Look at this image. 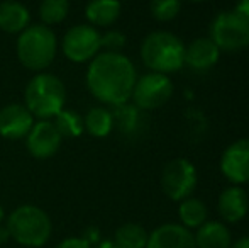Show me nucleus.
Here are the masks:
<instances>
[{"label": "nucleus", "instance_id": "f257e3e1", "mask_svg": "<svg viewBox=\"0 0 249 248\" xmlns=\"http://www.w3.org/2000/svg\"><path fill=\"white\" fill-rule=\"evenodd\" d=\"M138 73L125 55L104 51L99 53L87 70V87L102 104L122 106L132 95Z\"/></svg>", "mask_w": 249, "mask_h": 248}, {"label": "nucleus", "instance_id": "f03ea898", "mask_svg": "<svg viewBox=\"0 0 249 248\" xmlns=\"http://www.w3.org/2000/svg\"><path fill=\"white\" fill-rule=\"evenodd\" d=\"M5 228L10 240L27 248H39L51 238L53 223L44 209L34 204H22L9 214Z\"/></svg>", "mask_w": 249, "mask_h": 248}, {"label": "nucleus", "instance_id": "7ed1b4c3", "mask_svg": "<svg viewBox=\"0 0 249 248\" xmlns=\"http://www.w3.org/2000/svg\"><path fill=\"white\" fill-rule=\"evenodd\" d=\"M66 89L65 83L53 73L39 72L29 80L24 92V106L34 117L51 121L65 109Z\"/></svg>", "mask_w": 249, "mask_h": 248}, {"label": "nucleus", "instance_id": "20e7f679", "mask_svg": "<svg viewBox=\"0 0 249 248\" xmlns=\"http://www.w3.org/2000/svg\"><path fill=\"white\" fill-rule=\"evenodd\" d=\"M141 60L154 73L178 72L185 65V44L170 31H154L142 41Z\"/></svg>", "mask_w": 249, "mask_h": 248}, {"label": "nucleus", "instance_id": "39448f33", "mask_svg": "<svg viewBox=\"0 0 249 248\" xmlns=\"http://www.w3.org/2000/svg\"><path fill=\"white\" fill-rule=\"evenodd\" d=\"M17 57L26 68L43 72L54 61L58 39L50 26L33 24L27 26L17 38Z\"/></svg>", "mask_w": 249, "mask_h": 248}, {"label": "nucleus", "instance_id": "423d86ee", "mask_svg": "<svg viewBox=\"0 0 249 248\" xmlns=\"http://www.w3.org/2000/svg\"><path fill=\"white\" fill-rule=\"evenodd\" d=\"M210 39L220 51L244 50L249 46V19L236 9L217 14L210 22Z\"/></svg>", "mask_w": 249, "mask_h": 248}, {"label": "nucleus", "instance_id": "0eeeda50", "mask_svg": "<svg viewBox=\"0 0 249 248\" xmlns=\"http://www.w3.org/2000/svg\"><path fill=\"white\" fill-rule=\"evenodd\" d=\"M198 182L197 169L187 158H175L164 165L161 172V189L171 201L190 197Z\"/></svg>", "mask_w": 249, "mask_h": 248}, {"label": "nucleus", "instance_id": "6e6552de", "mask_svg": "<svg viewBox=\"0 0 249 248\" xmlns=\"http://www.w3.org/2000/svg\"><path fill=\"white\" fill-rule=\"evenodd\" d=\"M102 34L90 24H76L65 33L61 50L70 61L85 63L93 60L102 50Z\"/></svg>", "mask_w": 249, "mask_h": 248}, {"label": "nucleus", "instance_id": "1a4fd4ad", "mask_svg": "<svg viewBox=\"0 0 249 248\" xmlns=\"http://www.w3.org/2000/svg\"><path fill=\"white\" fill-rule=\"evenodd\" d=\"M173 95V83L163 73L149 72L139 76L134 83L131 99L136 107L142 111H154L163 107Z\"/></svg>", "mask_w": 249, "mask_h": 248}, {"label": "nucleus", "instance_id": "9d476101", "mask_svg": "<svg viewBox=\"0 0 249 248\" xmlns=\"http://www.w3.org/2000/svg\"><path fill=\"white\" fill-rule=\"evenodd\" d=\"M220 172L234 186L249 182V138L234 141L220 156Z\"/></svg>", "mask_w": 249, "mask_h": 248}, {"label": "nucleus", "instance_id": "9b49d317", "mask_svg": "<svg viewBox=\"0 0 249 248\" xmlns=\"http://www.w3.org/2000/svg\"><path fill=\"white\" fill-rule=\"evenodd\" d=\"M63 141L58 128L53 121H37L26 136L27 152L37 160H46L56 155Z\"/></svg>", "mask_w": 249, "mask_h": 248}, {"label": "nucleus", "instance_id": "f8f14e48", "mask_svg": "<svg viewBox=\"0 0 249 248\" xmlns=\"http://www.w3.org/2000/svg\"><path fill=\"white\" fill-rule=\"evenodd\" d=\"M34 126V116L24 104H7L0 109V136L7 139H22Z\"/></svg>", "mask_w": 249, "mask_h": 248}, {"label": "nucleus", "instance_id": "ddd939ff", "mask_svg": "<svg viewBox=\"0 0 249 248\" xmlns=\"http://www.w3.org/2000/svg\"><path fill=\"white\" fill-rule=\"evenodd\" d=\"M146 248H197V245L190 229L177 223H166L149 233Z\"/></svg>", "mask_w": 249, "mask_h": 248}, {"label": "nucleus", "instance_id": "4468645a", "mask_svg": "<svg viewBox=\"0 0 249 248\" xmlns=\"http://www.w3.org/2000/svg\"><path fill=\"white\" fill-rule=\"evenodd\" d=\"M220 218L226 223H239L249 211L248 194L241 186H231L224 189L217 201Z\"/></svg>", "mask_w": 249, "mask_h": 248}, {"label": "nucleus", "instance_id": "2eb2a0df", "mask_svg": "<svg viewBox=\"0 0 249 248\" xmlns=\"http://www.w3.org/2000/svg\"><path fill=\"white\" fill-rule=\"evenodd\" d=\"M219 57L220 50L210 38H197L185 46V65L197 72H205L215 66Z\"/></svg>", "mask_w": 249, "mask_h": 248}, {"label": "nucleus", "instance_id": "dca6fc26", "mask_svg": "<svg viewBox=\"0 0 249 248\" xmlns=\"http://www.w3.org/2000/svg\"><path fill=\"white\" fill-rule=\"evenodd\" d=\"M31 22V14L24 3L17 0H3L0 3V29L9 34H20Z\"/></svg>", "mask_w": 249, "mask_h": 248}, {"label": "nucleus", "instance_id": "f3484780", "mask_svg": "<svg viewBox=\"0 0 249 248\" xmlns=\"http://www.w3.org/2000/svg\"><path fill=\"white\" fill-rule=\"evenodd\" d=\"M197 248H231L232 238L227 226L220 221H205L194 235Z\"/></svg>", "mask_w": 249, "mask_h": 248}, {"label": "nucleus", "instance_id": "a211bd4d", "mask_svg": "<svg viewBox=\"0 0 249 248\" xmlns=\"http://www.w3.org/2000/svg\"><path fill=\"white\" fill-rule=\"evenodd\" d=\"M121 0H90L85 7V16L90 26L108 27L121 17Z\"/></svg>", "mask_w": 249, "mask_h": 248}, {"label": "nucleus", "instance_id": "6ab92c4d", "mask_svg": "<svg viewBox=\"0 0 249 248\" xmlns=\"http://www.w3.org/2000/svg\"><path fill=\"white\" fill-rule=\"evenodd\" d=\"M83 128L93 138H105L114 128V116L105 107H92L83 117Z\"/></svg>", "mask_w": 249, "mask_h": 248}, {"label": "nucleus", "instance_id": "aec40b11", "mask_svg": "<svg viewBox=\"0 0 249 248\" xmlns=\"http://www.w3.org/2000/svg\"><path fill=\"white\" fill-rule=\"evenodd\" d=\"M207 206L203 204V201L195 197H187L183 201H180L178 206V218L181 221V226H185L187 229L192 228H200L203 223L207 221Z\"/></svg>", "mask_w": 249, "mask_h": 248}, {"label": "nucleus", "instance_id": "412c9836", "mask_svg": "<svg viewBox=\"0 0 249 248\" xmlns=\"http://www.w3.org/2000/svg\"><path fill=\"white\" fill-rule=\"evenodd\" d=\"M149 233L138 223H124L115 229L114 242L121 248H146Z\"/></svg>", "mask_w": 249, "mask_h": 248}, {"label": "nucleus", "instance_id": "4be33fe9", "mask_svg": "<svg viewBox=\"0 0 249 248\" xmlns=\"http://www.w3.org/2000/svg\"><path fill=\"white\" fill-rule=\"evenodd\" d=\"M70 12L68 0H43L39 5V17L44 26H54L66 19Z\"/></svg>", "mask_w": 249, "mask_h": 248}, {"label": "nucleus", "instance_id": "5701e85b", "mask_svg": "<svg viewBox=\"0 0 249 248\" xmlns=\"http://www.w3.org/2000/svg\"><path fill=\"white\" fill-rule=\"evenodd\" d=\"M54 126L58 128L59 134L63 138L70 136V138H76L83 133V117L80 116L78 113L75 111H68V109H63L58 116L54 117Z\"/></svg>", "mask_w": 249, "mask_h": 248}, {"label": "nucleus", "instance_id": "b1692460", "mask_svg": "<svg viewBox=\"0 0 249 248\" xmlns=\"http://www.w3.org/2000/svg\"><path fill=\"white\" fill-rule=\"evenodd\" d=\"M181 9V0H151V16L160 22H170L178 16Z\"/></svg>", "mask_w": 249, "mask_h": 248}, {"label": "nucleus", "instance_id": "393cba45", "mask_svg": "<svg viewBox=\"0 0 249 248\" xmlns=\"http://www.w3.org/2000/svg\"><path fill=\"white\" fill-rule=\"evenodd\" d=\"M102 48H105V51H112V53H121V50L125 44V36L121 31H107L105 34H102Z\"/></svg>", "mask_w": 249, "mask_h": 248}, {"label": "nucleus", "instance_id": "a878e982", "mask_svg": "<svg viewBox=\"0 0 249 248\" xmlns=\"http://www.w3.org/2000/svg\"><path fill=\"white\" fill-rule=\"evenodd\" d=\"M56 248H92V245L82 236H68V238L61 240Z\"/></svg>", "mask_w": 249, "mask_h": 248}, {"label": "nucleus", "instance_id": "bb28decb", "mask_svg": "<svg viewBox=\"0 0 249 248\" xmlns=\"http://www.w3.org/2000/svg\"><path fill=\"white\" fill-rule=\"evenodd\" d=\"M236 10L249 19V0H239V2H237V5H236Z\"/></svg>", "mask_w": 249, "mask_h": 248}, {"label": "nucleus", "instance_id": "cd10ccee", "mask_svg": "<svg viewBox=\"0 0 249 248\" xmlns=\"http://www.w3.org/2000/svg\"><path fill=\"white\" fill-rule=\"evenodd\" d=\"M231 248H249V236H243V238H239L236 243H232Z\"/></svg>", "mask_w": 249, "mask_h": 248}, {"label": "nucleus", "instance_id": "c85d7f7f", "mask_svg": "<svg viewBox=\"0 0 249 248\" xmlns=\"http://www.w3.org/2000/svg\"><path fill=\"white\" fill-rule=\"evenodd\" d=\"M97 248H121V247H117V243L114 240H105V242H100Z\"/></svg>", "mask_w": 249, "mask_h": 248}, {"label": "nucleus", "instance_id": "c756f323", "mask_svg": "<svg viewBox=\"0 0 249 248\" xmlns=\"http://www.w3.org/2000/svg\"><path fill=\"white\" fill-rule=\"evenodd\" d=\"M7 240H10V235H9V231H7V228L5 226H0V243H5Z\"/></svg>", "mask_w": 249, "mask_h": 248}, {"label": "nucleus", "instance_id": "7c9ffc66", "mask_svg": "<svg viewBox=\"0 0 249 248\" xmlns=\"http://www.w3.org/2000/svg\"><path fill=\"white\" fill-rule=\"evenodd\" d=\"M3 218H5V211H3L2 204H0V223H2V221H3Z\"/></svg>", "mask_w": 249, "mask_h": 248}, {"label": "nucleus", "instance_id": "2f4dec72", "mask_svg": "<svg viewBox=\"0 0 249 248\" xmlns=\"http://www.w3.org/2000/svg\"><path fill=\"white\" fill-rule=\"evenodd\" d=\"M187 2H194V3H198V2H207V0H187Z\"/></svg>", "mask_w": 249, "mask_h": 248}]
</instances>
